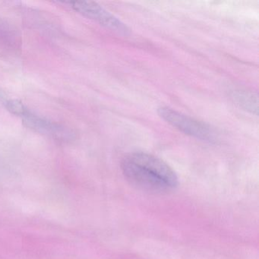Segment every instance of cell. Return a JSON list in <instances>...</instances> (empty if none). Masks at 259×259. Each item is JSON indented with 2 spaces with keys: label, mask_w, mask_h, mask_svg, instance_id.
Returning <instances> with one entry per match:
<instances>
[{
  "label": "cell",
  "mask_w": 259,
  "mask_h": 259,
  "mask_svg": "<svg viewBox=\"0 0 259 259\" xmlns=\"http://www.w3.org/2000/svg\"><path fill=\"white\" fill-rule=\"evenodd\" d=\"M121 169L131 184L147 192H171L179 185L177 174L167 163L146 153L128 154L122 160Z\"/></svg>",
  "instance_id": "1"
},
{
  "label": "cell",
  "mask_w": 259,
  "mask_h": 259,
  "mask_svg": "<svg viewBox=\"0 0 259 259\" xmlns=\"http://www.w3.org/2000/svg\"><path fill=\"white\" fill-rule=\"evenodd\" d=\"M5 105L10 113L21 118L23 123L34 131L60 141L72 139V133L66 127L37 114L19 100H9Z\"/></svg>",
  "instance_id": "2"
},
{
  "label": "cell",
  "mask_w": 259,
  "mask_h": 259,
  "mask_svg": "<svg viewBox=\"0 0 259 259\" xmlns=\"http://www.w3.org/2000/svg\"><path fill=\"white\" fill-rule=\"evenodd\" d=\"M157 113L163 120L184 134L207 142H212L214 139V133L208 125L179 113L174 109L161 107L158 108Z\"/></svg>",
  "instance_id": "3"
},
{
  "label": "cell",
  "mask_w": 259,
  "mask_h": 259,
  "mask_svg": "<svg viewBox=\"0 0 259 259\" xmlns=\"http://www.w3.org/2000/svg\"><path fill=\"white\" fill-rule=\"evenodd\" d=\"M61 4L69 6L81 16L98 22L100 25L118 32L128 31V27L99 4L92 1H65Z\"/></svg>",
  "instance_id": "4"
},
{
  "label": "cell",
  "mask_w": 259,
  "mask_h": 259,
  "mask_svg": "<svg viewBox=\"0 0 259 259\" xmlns=\"http://www.w3.org/2000/svg\"><path fill=\"white\" fill-rule=\"evenodd\" d=\"M233 98L242 108L257 115L258 101L255 94L246 90H236L233 92Z\"/></svg>",
  "instance_id": "5"
}]
</instances>
